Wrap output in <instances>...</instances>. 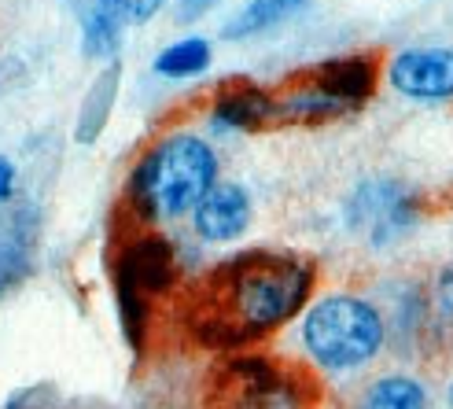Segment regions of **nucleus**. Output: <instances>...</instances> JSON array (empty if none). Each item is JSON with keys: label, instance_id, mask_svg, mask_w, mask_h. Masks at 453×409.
<instances>
[{"label": "nucleus", "instance_id": "f257e3e1", "mask_svg": "<svg viewBox=\"0 0 453 409\" xmlns=\"http://www.w3.org/2000/svg\"><path fill=\"white\" fill-rule=\"evenodd\" d=\"M310 284L313 269L303 259L269 251L236 255L207 284V325L221 343H243L296 317Z\"/></svg>", "mask_w": 453, "mask_h": 409}, {"label": "nucleus", "instance_id": "f03ea898", "mask_svg": "<svg viewBox=\"0 0 453 409\" xmlns=\"http://www.w3.org/2000/svg\"><path fill=\"white\" fill-rule=\"evenodd\" d=\"M218 158L207 141L173 133L158 141L137 170V199L155 218H180L196 211L203 196L218 185Z\"/></svg>", "mask_w": 453, "mask_h": 409}, {"label": "nucleus", "instance_id": "7ed1b4c3", "mask_svg": "<svg viewBox=\"0 0 453 409\" xmlns=\"http://www.w3.org/2000/svg\"><path fill=\"white\" fill-rule=\"evenodd\" d=\"M303 347L325 369H357L383 347V317L357 295H328L303 317Z\"/></svg>", "mask_w": 453, "mask_h": 409}, {"label": "nucleus", "instance_id": "20e7f679", "mask_svg": "<svg viewBox=\"0 0 453 409\" xmlns=\"http://www.w3.org/2000/svg\"><path fill=\"white\" fill-rule=\"evenodd\" d=\"M372 63L365 59H335L310 71V78L303 85H296L291 93L273 104L277 119H335L343 111L361 107L372 93Z\"/></svg>", "mask_w": 453, "mask_h": 409}, {"label": "nucleus", "instance_id": "39448f33", "mask_svg": "<svg viewBox=\"0 0 453 409\" xmlns=\"http://www.w3.org/2000/svg\"><path fill=\"white\" fill-rule=\"evenodd\" d=\"M347 221L372 243H388L417 221V203L398 181L376 177V181H365V185L350 196Z\"/></svg>", "mask_w": 453, "mask_h": 409}, {"label": "nucleus", "instance_id": "423d86ee", "mask_svg": "<svg viewBox=\"0 0 453 409\" xmlns=\"http://www.w3.org/2000/svg\"><path fill=\"white\" fill-rule=\"evenodd\" d=\"M391 85L417 100L453 96V49H405L391 59Z\"/></svg>", "mask_w": 453, "mask_h": 409}, {"label": "nucleus", "instance_id": "0eeeda50", "mask_svg": "<svg viewBox=\"0 0 453 409\" xmlns=\"http://www.w3.org/2000/svg\"><path fill=\"white\" fill-rule=\"evenodd\" d=\"M196 214V233L211 243H225L236 240L247 225H251V196H247L233 181H221L214 185L203 203L192 211Z\"/></svg>", "mask_w": 453, "mask_h": 409}, {"label": "nucleus", "instance_id": "6e6552de", "mask_svg": "<svg viewBox=\"0 0 453 409\" xmlns=\"http://www.w3.org/2000/svg\"><path fill=\"white\" fill-rule=\"evenodd\" d=\"M357 409H432V402L413 376H380L361 395Z\"/></svg>", "mask_w": 453, "mask_h": 409}, {"label": "nucleus", "instance_id": "1a4fd4ad", "mask_svg": "<svg viewBox=\"0 0 453 409\" xmlns=\"http://www.w3.org/2000/svg\"><path fill=\"white\" fill-rule=\"evenodd\" d=\"M207 63H211V44L203 37H185V41H177V44H170V49L158 52L155 71L166 74V78H192Z\"/></svg>", "mask_w": 453, "mask_h": 409}, {"label": "nucleus", "instance_id": "9d476101", "mask_svg": "<svg viewBox=\"0 0 453 409\" xmlns=\"http://www.w3.org/2000/svg\"><path fill=\"white\" fill-rule=\"evenodd\" d=\"M119 34H122V15L115 4H96V8H88L85 15V52L88 56H107V52H115L119 49Z\"/></svg>", "mask_w": 453, "mask_h": 409}, {"label": "nucleus", "instance_id": "9b49d317", "mask_svg": "<svg viewBox=\"0 0 453 409\" xmlns=\"http://www.w3.org/2000/svg\"><path fill=\"white\" fill-rule=\"evenodd\" d=\"M296 12H299V4H247L243 15L233 22L229 30H225V37H247V34L273 27V22L296 15Z\"/></svg>", "mask_w": 453, "mask_h": 409}, {"label": "nucleus", "instance_id": "f8f14e48", "mask_svg": "<svg viewBox=\"0 0 453 409\" xmlns=\"http://www.w3.org/2000/svg\"><path fill=\"white\" fill-rule=\"evenodd\" d=\"M439 306H442V313L453 317V262L439 273Z\"/></svg>", "mask_w": 453, "mask_h": 409}, {"label": "nucleus", "instance_id": "ddd939ff", "mask_svg": "<svg viewBox=\"0 0 453 409\" xmlns=\"http://www.w3.org/2000/svg\"><path fill=\"white\" fill-rule=\"evenodd\" d=\"M12 189H15V166L8 158H0V199H8Z\"/></svg>", "mask_w": 453, "mask_h": 409}, {"label": "nucleus", "instance_id": "4468645a", "mask_svg": "<svg viewBox=\"0 0 453 409\" xmlns=\"http://www.w3.org/2000/svg\"><path fill=\"white\" fill-rule=\"evenodd\" d=\"M446 402H449V409H453V383H449V391H446Z\"/></svg>", "mask_w": 453, "mask_h": 409}]
</instances>
